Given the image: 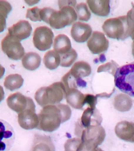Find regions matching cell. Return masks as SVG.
I'll list each match as a JSON object with an SVG mask.
<instances>
[{"label": "cell", "mask_w": 134, "mask_h": 151, "mask_svg": "<svg viewBox=\"0 0 134 151\" xmlns=\"http://www.w3.org/2000/svg\"><path fill=\"white\" fill-rule=\"evenodd\" d=\"M8 34L21 41L30 36L32 28L28 21L21 20L8 28Z\"/></svg>", "instance_id": "9a60e30c"}, {"label": "cell", "mask_w": 134, "mask_h": 151, "mask_svg": "<svg viewBox=\"0 0 134 151\" xmlns=\"http://www.w3.org/2000/svg\"><path fill=\"white\" fill-rule=\"evenodd\" d=\"M69 72L74 77L82 78L90 75L91 73V68L88 63L79 61L74 64Z\"/></svg>", "instance_id": "44dd1931"}, {"label": "cell", "mask_w": 134, "mask_h": 151, "mask_svg": "<svg viewBox=\"0 0 134 151\" xmlns=\"http://www.w3.org/2000/svg\"><path fill=\"white\" fill-rule=\"evenodd\" d=\"M78 17L80 21H88L91 16V13L88 9L86 4L81 2L75 7Z\"/></svg>", "instance_id": "f1b7e54d"}, {"label": "cell", "mask_w": 134, "mask_h": 151, "mask_svg": "<svg viewBox=\"0 0 134 151\" xmlns=\"http://www.w3.org/2000/svg\"><path fill=\"white\" fill-rule=\"evenodd\" d=\"M97 96L92 94H85V105L87 104L89 107L91 108H96L97 103Z\"/></svg>", "instance_id": "d6a6232c"}, {"label": "cell", "mask_w": 134, "mask_h": 151, "mask_svg": "<svg viewBox=\"0 0 134 151\" xmlns=\"http://www.w3.org/2000/svg\"><path fill=\"white\" fill-rule=\"evenodd\" d=\"M76 3L75 1H58L60 10L49 7L43 8L40 12L41 19L55 29L70 25L77 19V14L74 9Z\"/></svg>", "instance_id": "6da1fadb"}, {"label": "cell", "mask_w": 134, "mask_h": 151, "mask_svg": "<svg viewBox=\"0 0 134 151\" xmlns=\"http://www.w3.org/2000/svg\"><path fill=\"white\" fill-rule=\"evenodd\" d=\"M132 54L134 58V40L133 41L132 43Z\"/></svg>", "instance_id": "f35d334b"}, {"label": "cell", "mask_w": 134, "mask_h": 151, "mask_svg": "<svg viewBox=\"0 0 134 151\" xmlns=\"http://www.w3.org/2000/svg\"><path fill=\"white\" fill-rule=\"evenodd\" d=\"M116 135L124 141L134 142V123L122 121L118 123L115 127Z\"/></svg>", "instance_id": "2e32d148"}, {"label": "cell", "mask_w": 134, "mask_h": 151, "mask_svg": "<svg viewBox=\"0 0 134 151\" xmlns=\"http://www.w3.org/2000/svg\"><path fill=\"white\" fill-rule=\"evenodd\" d=\"M133 8L128 11L126 15L128 22L131 26L134 24V4L132 3Z\"/></svg>", "instance_id": "836d02e7"}, {"label": "cell", "mask_w": 134, "mask_h": 151, "mask_svg": "<svg viewBox=\"0 0 134 151\" xmlns=\"http://www.w3.org/2000/svg\"><path fill=\"white\" fill-rule=\"evenodd\" d=\"M1 46L2 51L11 60H19L24 55L21 41L8 33L1 41Z\"/></svg>", "instance_id": "52a82bcc"}, {"label": "cell", "mask_w": 134, "mask_h": 151, "mask_svg": "<svg viewBox=\"0 0 134 151\" xmlns=\"http://www.w3.org/2000/svg\"><path fill=\"white\" fill-rule=\"evenodd\" d=\"M41 58L37 53L29 52L26 53L22 60L23 67L29 70H34L39 67Z\"/></svg>", "instance_id": "7402d4cb"}, {"label": "cell", "mask_w": 134, "mask_h": 151, "mask_svg": "<svg viewBox=\"0 0 134 151\" xmlns=\"http://www.w3.org/2000/svg\"><path fill=\"white\" fill-rule=\"evenodd\" d=\"M4 92L3 87L0 86V102L4 99Z\"/></svg>", "instance_id": "e575fe53"}, {"label": "cell", "mask_w": 134, "mask_h": 151, "mask_svg": "<svg viewBox=\"0 0 134 151\" xmlns=\"http://www.w3.org/2000/svg\"><path fill=\"white\" fill-rule=\"evenodd\" d=\"M130 36L131 37L132 39L134 40V24L131 26L130 28Z\"/></svg>", "instance_id": "8d00e7d4"}, {"label": "cell", "mask_w": 134, "mask_h": 151, "mask_svg": "<svg viewBox=\"0 0 134 151\" xmlns=\"http://www.w3.org/2000/svg\"><path fill=\"white\" fill-rule=\"evenodd\" d=\"M102 28L108 37L124 40L130 36L131 26L126 15H123L106 20Z\"/></svg>", "instance_id": "5b68a950"}, {"label": "cell", "mask_w": 134, "mask_h": 151, "mask_svg": "<svg viewBox=\"0 0 134 151\" xmlns=\"http://www.w3.org/2000/svg\"><path fill=\"white\" fill-rule=\"evenodd\" d=\"M23 83L24 79L21 75L11 74L6 77L4 85L7 89L13 91L21 88Z\"/></svg>", "instance_id": "484cf974"}, {"label": "cell", "mask_w": 134, "mask_h": 151, "mask_svg": "<svg viewBox=\"0 0 134 151\" xmlns=\"http://www.w3.org/2000/svg\"><path fill=\"white\" fill-rule=\"evenodd\" d=\"M77 53L72 48L66 54L61 55L60 65L62 67H69L73 64L77 58Z\"/></svg>", "instance_id": "f546056e"}, {"label": "cell", "mask_w": 134, "mask_h": 151, "mask_svg": "<svg viewBox=\"0 0 134 151\" xmlns=\"http://www.w3.org/2000/svg\"><path fill=\"white\" fill-rule=\"evenodd\" d=\"M55 147L49 137L36 134L34 135L30 151H55Z\"/></svg>", "instance_id": "e0dca14e"}, {"label": "cell", "mask_w": 134, "mask_h": 151, "mask_svg": "<svg viewBox=\"0 0 134 151\" xmlns=\"http://www.w3.org/2000/svg\"><path fill=\"white\" fill-rule=\"evenodd\" d=\"M118 66V65L116 63L112 61L111 62L107 63L104 65L100 66L98 68L97 72L98 73H100L102 72L108 71L109 73L114 76Z\"/></svg>", "instance_id": "1f68e13d"}, {"label": "cell", "mask_w": 134, "mask_h": 151, "mask_svg": "<svg viewBox=\"0 0 134 151\" xmlns=\"http://www.w3.org/2000/svg\"><path fill=\"white\" fill-rule=\"evenodd\" d=\"M71 110L68 105L63 104L44 106L38 114V125L37 129L44 132H54L61 124L70 119Z\"/></svg>", "instance_id": "7a4b0ae2"}, {"label": "cell", "mask_w": 134, "mask_h": 151, "mask_svg": "<svg viewBox=\"0 0 134 151\" xmlns=\"http://www.w3.org/2000/svg\"><path fill=\"white\" fill-rule=\"evenodd\" d=\"M75 133L84 143L86 151L91 150L101 145L106 135L105 131L101 124L91 125L86 127L75 125Z\"/></svg>", "instance_id": "277c9868"}, {"label": "cell", "mask_w": 134, "mask_h": 151, "mask_svg": "<svg viewBox=\"0 0 134 151\" xmlns=\"http://www.w3.org/2000/svg\"><path fill=\"white\" fill-rule=\"evenodd\" d=\"M15 132L7 122L0 119V151H8L15 140Z\"/></svg>", "instance_id": "30bf717a"}, {"label": "cell", "mask_w": 134, "mask_h": 151, "mask_svg": "<svg viewBox=\"0 0 134 151\" xmlns=\"http://www.w3.org/2000/svg\"><path fill=\"white\" fill-rule=\"evenodd\" d=\"M5 71V68L0 64V79L2 78L4 75Z\"/></svg>", "instance_id": "d590c367"}, {"label": "cell", "mask_w": 134, "mask_h": 151, "mask_svg": "<svg viewBox=\"0 0 134 151\" xmlns=\"http://www.w3.org/2000/svg\"><path fill=\"white\" fill-rule=\"evenodd\" d=\"M33 101L31 98L25 96L19 92L10 94L6 100L9 108L17 113L25 110Z\"/></svg>", "instance_id": "7c38bea8"}, {"label": "cell", "mask_w": 134, "mask_h": 151, "mask_svg": "<svg viewBox=\"0 0 134 151\" xmlns=\"http://www.w3.org/2000/svg\"><path fill=\"white\" fill-rule=\"evenodd\" d=\"M91 10L95 15L99 16H108L110 13V1L108 0L87 1Z\"/></svg>", "instance_id": "d6986e66"}, {"label": "cell", "mask_w": 134, "mask_h": 151, "mask_svg": "<svg viewBox=\"0 0 134 151\" xmlns=\"http://www.w3.org/2000/svg\"><path fill=\"white\" fill-rule=\"evenodd\" d=\"M54 50L61 55L71 49V42L68 37L65 34H59L55 37L53 45Z\"/></svg>", "instance_id": "ffe728a7"}, {"label": "cell", "mask_w": 134, "mask_h": 151, "mask_svg": "<svg viewBox=\"0 0 134 151\" xmlns=\"http://www.w3.org/2000/svg\"><path fill=\"white\" fill-rule=\"evenodd\" d=\"M66 91L71 88H76L78 87H84L86 86V82L82 78H76L72 76L69 71L65 74L61 80Z\"/></svg>", "instance_id": "cb8c5ba5"}, {"label": "cell", "mask_w": 134, "mask_h": 151, "mask_svg": "<svg viewBox=\"0 0 134 151\" xmlns=\"http://www.w3.org/2000/svg\"><path fill=\"white\" fill-rule=\"evenodd\" d=\"M109 45V41L104 34L98 31H94L87 42V46L93 54H99L106 51Z\"/></svg>", "instance_id": "8fae6325"}, {"label": "cell", "mask_w": 134, "mask_h": 151, "mask_svg": "<svg viewBox=\"0 0 134 151\" xmlns=\"http://www.w3.org/2000/svg\"><path fill=\"white\" fill-rule=\"evenodd\" d=\"M43 62L47 68L53 70L57 68L61 63V56L55 51L49 50L45 54Z\"/></svg>", "instance_id": "d4e9b609"}, {"label": "cell", "mask_w": 134, "mask_h": 151, "mask_svg": "<svg viewBox=\"0 0 134 151\" xmlns=\"http://www.w3.org/2000/svg\"><path fill=\"white\" fill-rule=\"evenodd\" d=\"M66 88L61 81L39 88L35 93V99L39 105L44 107L58 104L66 98Z\"/></svg>", "instance_id": "3957f363"}, {"label": "cell", "mask_w": 134, "mask_h": 151, "mask_svg": "<svg viewBox=\"0 0 134 151\" xmlns=\"http://www.w3.org/2000/svg\"><path fill=\"white\" fill-rule=\"evenodd\" d=\"M114 76L115 86L123 93L134 97V61L118 68Z\"/></svg>", "instance_id": "8992f818"}, {"label": "cell", "mask_w": 134, "mask_h": 151, "mask_svg": "<svg viewBox=\"0 0 134 151\" xmlns=\"http://www.w3.org/2000/svg\"><path fill=\"white\" fill-rule=\"evenodd\" d=\"M92 32L91 27L89 24L77 22L73 25L71 30V35L76 42H84L90 37Z\"/></svg>", "instance_id": "5bb4252c"}, {"label": "cell", "mask_w": 134, "mask_h": 151, "mask_svg": "<svg viewBox=\"0 0 134 151\" xmlns=\"http://www.w3.org/2000/svg\"><path fill=\"white\" fill-rule=\"evenodd\" d=\"M41 9L37 6L33 7L32 8H29L27 11L26 17L30 19L31 21L36 22L42 21L40 16V12Z\"/></svg>", "instance_id": "4dcf8cb0"}, {"label": "cell", "mask_w": 134, "mask_h": 151, "mask_svg": "<svg viewBox=\"0 0 134 151\" xmlns=\"http://www.w3.org/2000/svg\"><path fill=\"white\" fill-rule=\"evenodd\" d=\"M102 120L101 114L96 108L88 107L85 110L81 118L78 120L75 125L86 127L91 125L101 124Z\"/></svg>", "instance_id": "4fadbf2b"}, {"label": "cell", "mask_w": 134, "mask_h": 151, "mask_svg": "<svg viewBox=\"0 0 134 151\" xmlns=\"http://www.w3.org/2000/svg\"><path fill=\"white\" fill-rule=\"evenodd\" d=\"M67 103L75 109H82L85 105V94L73 88L66 92V96Z\"/></svg>", "instance_id": "ac0fdd59"}, {"label": "cell", "mask_w": 134, "mask_h": 151, "mask_svg": "<svg viewBox=\"0 0 134 151\" xmlns=\"http://www.w3.org/2000/svg\"><path fill=\"white\" fill-rule=\"evenodd\" d=\"M65 151H86L84 143L79 138L68 139L64 145Z\"/></svg>", "instance_id": "83f0119b"}, {"label": "cell", "mask_w": 134, "mask_h": 151, "mask_svg": "<svg viewBox=\"0 0 134 151\" xmlns=\"http://www.w3.org/2000/svg\"><path fill=\"white\" fill-rule=\"evenodd\" d=\"M54 34L51 29L46 26H41L35 29L33 35V43L40 51L50 49L53 43Z\"/></svg>", "instance_id": "ba28073f"}, {"label": "cell", "mask_w": 134, "mask_h": 151, "mask_svg": "<svg viewBox=\"0 0 134 151\" xmlns=\"http://www.w3.org/2000/svg\"><path fill=\"white\" fill-rule=\"evenodd\" d=\"M18 122L20 126L24 129L37 128L38 118V114L35 113V105L34 101L25 110L18 113Z\"/></svg>", "instance_id": "9c48e42d"}, {"label": "cell", "mask_w": 134, "mask_h": 151, "mask_svg": "<svg viewBox=\"0 0 134 151\" xmlns=\"http://www.w3.org/2000/svg\"><path fill=\"white\" fill-rule=\"evenodd\" d=\"M113 105L117 111L120 112L128 111L130 110L133 106L132 100L127 94H118L114 99Z\"/></svg>", "instance_id": "603a6c76"}, {"label": "cell", "mask_w": 134, "mask_h": 151, "mask_svg": "<svg viewBox=\"0 0 134 151\" xmlns=\"http://www.w3.org/2000/svg\"><path fill=\"white\" fill-rule=\"evenodd\" d=\"M90 151H103L102 150L101 148H99V147H97L96 148H95L93 149L92 150H91Z\"/></svg>", "instance_id": "74e56055"}, {"label": "cell", "mask_w": 134, "mask_h": 151, "mask_svg": "<svg viewBox=\"0 0 134 151\" xmlns=\"http://www.w3.org/2000/svg\"><path fill=\"white\" fill-rule=\"evenodd\" d=\"M11 5L5 1H0V33L6 27V19L12 10Z\"/></svg>", "instance_id": "4316f807"}]
</instances>
